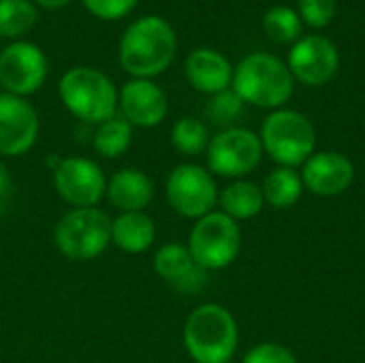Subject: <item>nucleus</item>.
<instances>
[{"mask_svg":"<svg viewBox=\"0 0 365 363\" xmlns=\"http://www.w3.org/2000/svg\"><path fill=\"white\" fill-rule=\"evenodd\" d=\"M175 51L178 36L173 26L158 15H145L124 30L118 58L133 79H152L171 66Z\"/></svg>","mask_w":365,"mask_h":363,"instance_id":"obj_1","label":"nucleus"},{"mask_svg":"<svg viewBox=\"0 0 365 363\" xmlns=\"http://www.w3.org/2000/svg\"><path fill=\"white\" fill-rule=\"evenodd\" d=\"M182 342L195 363H231L240 342L237 321L225 306L203 304L188 315Z\"/></svg>","mask_w":365,"mask_h":363,"instance_id":"obj_2","label":"nucleus"},{"mask_svg":"<svg viewBox=\"0 0 365 363\" xmlns=\"http://www.w3.org/2000/svg\"><path fill=\"white\" fill-rule=\"evenodd\" d=\"M295 79L289 66L265 51L246 56L233 68V92L248 105L261 109H282V105L293 96Z\"/></svg>","mask_w":365,"mask_h":363,"instance_id":"obj_3","label":"nucleus"},{"mask_svg":"<svg viewBox=\"0 0 365 363\" xmlns=\"http://www.w3.org/2000/svg\"><path fill=\"white\" fill-rule=\"evenodd\" d=\"M62 105L81 124L98 126L118 113L120 92L115 83L98 68L75 66L68 68L58 83Z\"/></svg>","mask_w":365,"mask_h":363,"instance_id":"obj_4","label":"nucleus"},{"mask_svg":"<svg viewBox=\"0 0 365 363\" xmlns=\"http://www.w3.org/2000/svg\"><path fill=\"white\" fill-rule=\"evenodd\" d=\"M263 152L278 163V167H302L317 152L314 124L295 109L272 111L261 126Z\"/></svg>","mask_w":365,"mask_h":363,"instance_id":"obj_5","label":"nucleus"},{"mask_svg":"<svg viewBox=\"0 0 365 363\" xmlns=\"http://www.w3.org/2000/svg\"><path fill=\"white\" fill-rule=\"evenodd\" d=\"M53 242L64 259L92 261L111 246V218L98 208H71L58 220Z\"/></svg>","mask_w":365,"mask_h":363,"instance_id":"obj_6","label":"nucleus"},{"mask_svg":"<svg viewBox=\"0 0 365 363\" xmlns=\"http://www.w3.org/2000/svg\"><path fill=\"white\" fill-rule=\"evenodd\" d=\"M186 246L199 267L205 272H218L237 259L242 250V229L237 220L214 210L195 220Z\"/></svg>","mask_w":365,"mask_h":363,"instance_id":"obj_7","label":"nucleus"},{"mask_svg":"<svg viewBox=\"0 0 365 363\" xmlns=\"http://www.w3.org/2000/svg\"><path fill=\"white\" fill-rule=\"evenodd\" d=\"M165 195L175 214L190 220H199L214 212L220 190L207 167L182 163L173 167L167 175Z\"/></svg>","mask_w":365,"mask_h":363,"instance_id":"obj_8","label":"nucleus"},{"mask_svg":"<svg viewBox=\"0 0 365 363\" xmlns=\"http://www.w3.org/2000/svg\"><path fill=\"white\" fill-rule=\"evenodd\" d=\"M205 158L212 175L242 180L244 175L252 173L263 158L261 137L248 128L229 126L210 139Z\"/></svg>","mask_w":365,"mask_h":363,"instance_id":"obj_9","label":"nucleus"},{"mask_svg":"<svg viewBox=\"0 0 365 363\" xmlns=\"http://www.w3.org/2000/svg\"><path fill=\"white\" fill-rule=\"evenodd\" d=\"M51 173L56 193L71 208H96L107 195V178L92 158L64 156Z\"/></svg>","mask_w":365,"mask_h":363,"instance_id":"obj_10","label":"nucleus"},{"mask_svg":"<svg viewBox=\"0 0 365 363\" xmlns=\"http://www.w3.org/2000/svg\"><path fill=\"white\" fill-rule=\"evenodd\" d=\"M47 58L43 49L28 41H13L0 49V88L6 94L30 96L47 79Z\"/></svg>","mask_w":365,"mask_h":363,"instance_id":"obj_11","label":"nucleus"},{"mask_svg":"<svg viewBox=\"0 0 365 363\" xmlns=\"http://www.w3.org/2000/svg\"><path fill=\"white\" fill-rule=\"evenodd\" d=\"M289 71L304 86H323L338 73L340 51L323 34H308L293 43L289 51Z\"/></svg>","mask_w":365,"mask_h":363,"instance_id":"obj_12","label":"nucleus"},{"mask_svg":"<svg viewBox=\"0 0 365 363\" xmlns=\"http://www.w3.org/2000/svg\"><path fill=\"white\" fill-rule=\"evenodd\" d=\"M38 113L28 98L0 92V156H24L38 139Z\"/></svg>","mask_w":365,"mask_h":363,"instance_id":"obj_13","label":"nucleus"},{"mask_svg":"<svg viewBox=\"0 0 365 363\" xmlns=\"http://www.w3.org/2000/svg\"><path fill=\"white\" fill-rule=\"evenodd\" d=\"M304 188L317 197H338L355 182V167L342 152H314L302 165Z\"/></svg>","mask_w":365,"mask_h":363,"instance_id":"obj_14","label":"nucleus"},{"mask_svg":"<svg viewBox=\"0 0 365 363\" xmlns=\"http://www.w3.org/2000/svg\"><path fill=\"white\" fill-rule=\"evenodd\" d=\"M169 111V98L165 90L152 79H130L120 90L118 113L126 118L133 128H154Z\"/></svg>","mask_w":365,"mask_h":363,"instance_id":"obj_15","label":"nucleus"},{"mask_svg":"<svg viewBox=\"0 0 365 363\" xmlns=\"http://www.w3.org/2000/svg\"><path fill=\"white\" fill-rule=\"evenodd\" d=\"M154 272L169 282L173 289L182 291V293H197L205 287L207 282V274L203 267H199L188 250V246L171 242L165 244L156 250L154 255Z\"/></svg>","mask_w":365,"mask_h":363,"instance_id":"obj_16","label":"nucleus"},{"mask_svg":"<svg viewBox=\"0 0 365 363\" xmlns=\"http://www.w3.org/2000/svg\"><path fill=\"white\" fill-rule=\"evenodd\" d=\"M186 77L190 86L203 94H218L231 88L233 68L231 62L216 49L199 47L186 58Z\"/></svg>","mask_w":365,"mask_h":363,"instance_id":"obj_17","label":"nucleus"},{"mask_svg":"<svg viewBox=\"0 0 365 363\" xmlns=\"http://www.w3.org/2000/svg\"><path fill=\"white\" fill-rule=\"evenodd\" d=\"M109 203L122 212H145V208L154 199V184L143 169L124 167L118 169L107 180V195Z\"/></svg>","mask_w":365,"mask_h":363,"instance_id":"obj_18","label":"nucleus"},{"mask_svg":"<svg viewBox=\"0 0 365 363\" xmlns=\"http://www.w3.org/2000/svg\"><path fill=\"white\" fill-rule=\"evenodd\" d=\"M156 242V223L145 212H122L111 218V244L128 255H141Z\"/></svg>","mask_w":365,"mask_h":363,"instance_id":"obj_19","label":"nucleus"},{"mask_svg":"<svg viewBox=\"0 0 365 363\" xmlns=\"http://www.w3.org/2000/svg\"><path fill=\"white\" fill-rule=\"evenodd\" d=\"M218 203L222 208L220 212H225L227 216H231L237 223L259 216L265 208L261 186L250 180H244V178L227 184L218 195Z\"/></svg>","mask_w":365,"mask_h":363,"instance_id":"obj_20","label":"nucleus"},{"mask_svg":"<svg viewBox=\"0 0 365 363\" xmlns=\"http://www.w3.org/2000/svg\"><path fill=\"white\" fill-rule=\"evenodd\" d=\"M261 190H263V199L267 205L276 210H289L302 199L306 188L302 182V175L295 169L276 167L274 171L265 175Z\"/></svg>","mask_w":365,"mask_h":363,"instance_id":"obj_21","label":"nucleus"},{"mask_svg":"<svg viewBox=\"0 0 365 363\" xmlns=\"http://www.w3.org/2000/svg\"><path fill=\"white\" fill-rule=\"evenodd\" d=\"M133 131H135L133 124L120 113H115L113 118L94 126V135H92L94 152L109 160L122 156L133 143Z\"/></svg>","mask_w":365,"mask_h":363,"instance_id":"obj_22","label":"nucleus"},{"mask_svg":"<svg viewBox=\"0 0 365 363\" xmlns=\"http://www.w3.org/2000/svg\"><path fill=\"white\" fill-rule=\"evenodd\" d=\"M36 19L38 11L32 0H0V36L17 41L32 30Z\"/></svg>","mask_w":365,"mask_h":363,"instance_id":"obj_23","label":"nucleus"},{"mask_svg":"<svg viewBox=\"0 0 365 363\" xmlns=\"http://www.w3.org/2000/svg\"><path fill=\"white\" fill-rule=\"evenodd\" d=\"M210 131L197 118H180L171 128V145L184 156H199L210 145Z\"/></svg>","mask_w":365,"mask_h":363,"instance_id":"obj_24","label":"nucleus"},{"mask_svg":"<svg viewBox=\"0 0 365 363\" xmlns=\"http://www.w3.org/2000/svg\"><path fill=\"white\" fill-rule=\"evenodd\" d=\"M302 17L291 6H272L263 17L265 34L276 43H295L302 34Z\"/></svg>","mask_w":365,"mask_h":363,"instance_id":"obj_25","label":"nucleus"},{"mask_svg":"<svg viewBox=\"0 0 365 363\" xmlns=\"http://www.w3.org/2000/svg\"><path fill=\"white\" fill-rule=\"evenodd\" d=\"M242 109H244V101L233 92V88H229V90H222L212 96V101L207 105V116L216 124H229L235 118H240Z\"/></svg>","mask_w":365,"mask_h":363,"instance_id":"obj_26","label":"nucleus"},{"mask_svg":"<svg viewBox=\"0 0 365 363\" xmlns=\"http://www.w3.org/2000/svg\"><path fill=\"white\" fill-rule=\"evenodd\" d=\"M338 0H297V13L310 28H325L334 21Z\"/></svg>","mask_w":365,"mask_h":363,"instance_id":"obj_27","label":"nucleus"},{"mask_svg":"<svg viewBox=\"0 0 365 363\" xmlns=\"http://www.w3.org/2000/svg\"><path fill=\"white\" fill-rule=\"evenodd\" d=\"M242 363H299L297 357L293 355L291 349H287L284 344L278 342H261L257 347H252Z\"/></svg>","mask_w":365,"mask_h":363,"instance_id":"obj_28","label":"nucleus"},{"mask_svg":"<svg viewBox=\"0 0 365 363\" xmlns=\"http://www.w3.org/2000/svg\"><path fill=\"white\" fill-rule=\"evenodd\" d=\"M83 6L98 19L105 21H115L126 17L139 0H81Z\"/></svg>","mask_w":365,"mask_h":363,"instance_id":"obj_29","label":"nucleus"},{"mask_svg":"<svg viewBox=\"0 0 365 363\" xmlns=\"http://www.w3.org/2000/svg\"><path fill=\"white\" fill-rule=\"evenodd\" d=\"M11 186H13L11 173H9V169L0 163V205L6 203V199H9V195H11Z\"/></svg>","mask_w":365,"mask_h":363,"instance_id":"obj_30","label":"nucleus"},{"mask_svg":"<svg viewBox=\"0 0 365 363\" xmlns=\"http://www.w3.org/2000/svg\"><path fill=\"white\" fill-rule=\"evenodd\" d=\"M34 4H38V6H43V9H62V6H66L71 0H32Z\"/></svg>","mask_w":365,"mask_h":363,"instance_id":"obj_31","label":"nucleus"},{"mask_svg":"<svg viewBox=\"0 0 365 363\" xmlns=\"http://www.w3.org/2000/svg\"><path fill=\"white\" fill-rule=\"evenodd\" d=\"M0 210H2V205H0Z\"/></svg>","mask_w":365,"mask_h":363,"instance_id":"obj_32","label":"nucleus"}]
</instances>
